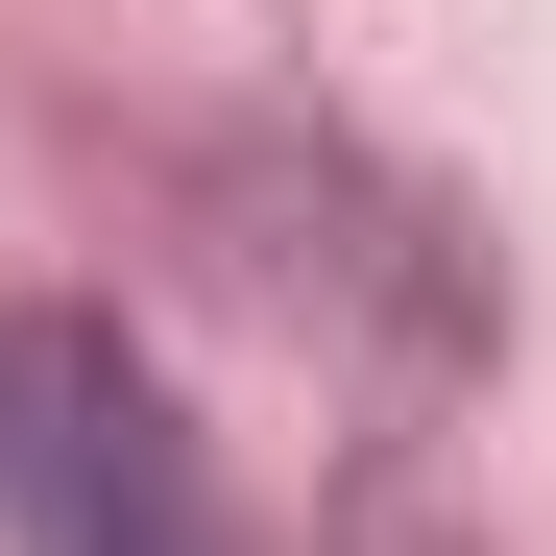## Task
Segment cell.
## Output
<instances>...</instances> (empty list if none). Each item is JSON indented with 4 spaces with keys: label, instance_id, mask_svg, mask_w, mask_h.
<instances>
[{
    "label": "cell",
    "instance_id": "6da1fadb",
    "mask_svg": "<svg viewBox=\"0 0 556 556\" xmlns=\"http://www.w3.org/2000/svg\"><path fill=\"white\" fill-rule=\"evenodd\" d=\"M0 532L25 556H242L218 459L122 315H49V291L0 315Z\"/></svg>",
    "mask_w": 556,
    "mask_h": 556
},
{
    "label": "cell",
    "instance_id": "7a4b0ae2",
    "mask_svg": "<svg viewBox=\"0 0 556 556\" xmlns=\"http://www.w3.org/2000/svg\"><path fill=\"white\" fill-rule=\"evenodd\" d=\"M339 556H459V508H435V484H363V532H339Z\"/></svg>",
    "mask_w": 556,
    "mask_h": 556
}]
</instances>
